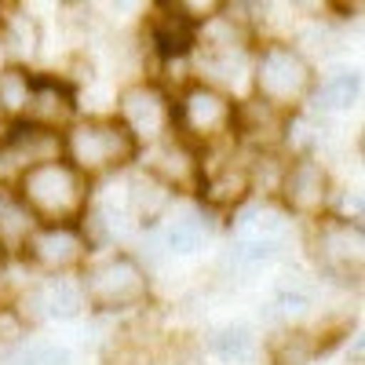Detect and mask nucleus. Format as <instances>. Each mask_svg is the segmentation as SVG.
Here are the masks:
<instances>
[{
	"label": "nucleus",
	"mask_w": 365,
	"mask_h": 365,
	"mask_svg": "<svg viewBox=\"0 0 365 365\" xmlns=\"http://www.w3.org/2000/svg\"><path fill=\"white\" fill-rule=\"evenodd\" d=\"M19 201L29 208L37 227H73L91 208L84 175L66 158H48L37 165H26Z\"/></svg>",
	"instance_id": "1"
},
{
	"label": "nucleus",
	"mask_w": 365,
	"mask_h": 365,
	"mask_svg": "<svg viewBox=\"0 0 365 365\" xmlns=\"http://www.w3.org/2000/svg\"><path fill=\"white\" fill-rule=\"evenodd\" d=\"M135 154H139V143L117 117L84 120V125H73L70 135H66V161L81 175L113 172L120 165H128Z\"/></svg>",
	"instance_id": "2"
},
{
	"label": "nucleus",
	"mask_w": 365,
	"mask_h": 365,
	"mask_svg": "<svg viewBox=\"0 0 365 365\" xmlns=\"http://www.w3.org/2000/svg\"><path fill=\"white\" fill-rule=\"evenodd\" d=\"M146 292H150L146 270L128 252H110L96 259L81 282L84 303L96 311H132L146 299Z\"/></svg>",
	"instance_id": "3"
},
{
	"label": "nucleus",
	"mask_w": 365,
	"mask_h": 365,
	"mask_svg": "<svg viewBox=\"0 0 365 365\" xmlns=\"http://www.w3.org/2000/svg\"><path fill=\"white\" fill-rule=\"evenodd\" d=\"M256 91L267 110H285L314 91L311 63L292 44H267L256 58Z\"/></svg>",
	"instance_id": "4"
},
{
	"label": "nucleus",
	"mask_w": 365,
	"mask_h": 365,
	"mask_svg": "<svg viewBox=\"0 0 365 365\" xmlns=\"http://www.w3.org/2000/svg\"><path fill=\"white\" fill-rule=\"evenodd\" d=\"M120 125H125L135 143L143 139H161L168 128H175V106L168 103V96L154 84H135L120 96Z\"/></svg>",
	"instance_id": "5"
},
{
	"label": "nucleus",
	"mask_w": 365,
	"mask_h": 365,
	"mask_svg": "<svg viewBox=\"0 0 365 365\" xmlns=\"http://www.w3.org/2000/svg\"><path fill=\"white\" fill-rule=\"evenodd\" d=\"M234 117H237L234 103L227 96H220L216 88H205V84L190 88L187 96H182V103L175 106V125L182 132L197 135V139H212V135L230 132Z\"/></svg>",
	"instance_id": "6"
},
{
	"label": "nucleus",
	"mask_w": 365,
	"mask_h": 365,
	"mask_svg": "<svg viewBox=\"0 0 365 365\" xmlns=\"http://www.w3.org/2000/svg\"><path fill=\"white\" fill-rule=\"evenodd\" d=\"M278 190H282L289 212H296V216H318L329 197V175H325L322 161L303 154L282 172Z\"/></svg>",
	"instance_id": "7"
},
{
	"label": "nucleus",
	"mask_w": 365,
	"mask_h": 365,
	"mask_svg": "<svg viewBox=\"0 0 365 365\" xmlns=\"http://www.w3.org/2000/svg\"><path fill=\"white\" fill-rule=\"evenodd\" d=\"M26 256L51 274H63L66 267L81 263L84 237L77 227H37L26 241Z\"/></svg>",
	"instance_id": "8"
},
{
	"label": "nucleus",
	"mask_w": 365,
	"mask_h": 365,
	"mask_svg": "<svg viewBox=\"0 0 365 365\" xmlns=\"http://www.w3.org/2000/svg\"><path fill=\"white\" fill-rule=\"evenodd\" d=\"M34 303V318H77L84 311V296H81V282L66 278V274H51V278L37 282L26 292V307Z\"/></svg>",
	"instance_id": "9"
},
{
	"label": "nucleus",
	"mask_w": 365,
	"mask_h": 365,
	"mask_svg": "<svg viewBox=\"0 0 365 365\" xmlns=\"http://www.w3.org/2000/svg\"><path fill=\"white\" fill-rule=\"evenodd\" d=\"M26 117H29V125H34V128L55 132V128L70 125V117H73V96L58 81H29Z\"/></svg>",
	"instance_id": "10"
},
{
	"label": "nucleus",
	"mask_w": 365,
	"mask_h": 365,
	"mask_svg": "<svg viewBox=\"0 0 365 365\" xmlns=\"http://www.w3.org/2000/svg\"><path fill=\"white\" fill-rule=\"evenodd\" d=\"M318 249L322 259L336 270H354L361 267V227L351 220H322L318 227Z\"/></svg>",
	"instance_id": "11"
},
{
	"label": "nucleus",
	"mask_w": 365,
	"mask_h": 365,
	"mask_svg": "<svg viewBox=\"0 0 365 365\" xmlns=\"http://www.w3.org/2000/svg\"><path fill=\"white\" fill-rule=\"evenodd\" d=\"M34 230H37V223L29 216V208L19 201V194L0 187V252L26 249V241Z\"/></svg>",
	"instance_id": "12"
},
{
	"label": "nucleus",
	"mask_w": 365,
	"mask_h": 365,
	"mask_svg": "<svg viewBox=\"0 0 365 365\" xmlns=\"http://www.w3.org/2000/svg\"><path fill=\"white\" fill-rule=\"evenodd\" d=\"M311 99H314V106H322V110H351V106H358V99H361V77H358L354 70L332 73V77H325L322 84H314Z\"/></svg>",
	"instance_id": "13"
},
{
	"label": "nucleus",
	"mask_w": 365,
	"mask_h": 365,
	"mask_svg": "<svg viewBox=\"0 0 365 365\" xmlns=\"http://www.w3.org/2000/svg\"><path fill=\"white\" fill-rule=\"evenodd\" d=\"M154 44H158V51L165 58L190 51V44H194V22L182 15V8H172L168 15L154 19Z\"/></svg>",
	"instance_id": "14"
},
{
	"label": "nucleus",
	"mask_w": 365,
	"mask_h": 365,
	"mask_svg": "<svg viewBox=\"0 0 365 365\" xmlns=\"http://www.w3.org/2000/svg\"><path fill=\"white\" fill-rule=\"evenodd\" d=\"M168 201H172V190L165 187V182H158L154 175L135 179L132 190H128V208H132V216H139L143 223H154L168 208Z\"/></svg>",
	"instance_id": "15"
},
{
	"label": "nucleus",
	"mask_w": 365,
	"mask_h": 365,
	"mask_svg": "<svg viewBox=\"0 0 365 365\" xmlns=\"http://www.w3.org/2000/svg\"><path fill=\"white\" fill-rule=\"evenodd\" d=\"M208 351L216 354L220 361H227V365H237V361H245L256 351V336H252L249 325H227V329H220L216 336L208 340Z\"/></svg>",
	"instance_id": "16"
},
{
	"label": "nucleus",
	"mask_w": 365,
	"mask_h": 365,
	"mask_svg": "<svg viewBox=\"0 0 365 365\" xmlns=\"http://www.w3.org/2000/svg\"><path fill=\"white\" fill-rule=\"evenodd\" d=\"M208 237V227L201 216H194V212H187V216H175L165 230V241H168V252L175 256H194Z\"/></svg>",
	"instance_id": "17"
},
{
	"label": "nucleus",
	"mask_w": 365,
	"mask_h": 365,
	"mask_svg": "<svg viewBox=\"0 0 365 365\" xmlns=\"http://www.w3.org/2000/svg\"><path fill=\"white\" fill-rule=\"evenodd\" d=\"M29 73L22 70H4L0 73V113L8 117H26V103H29Z\"/></svg>",
	"instance_id": "18"
},
{
	"label": "nucleus",
	"mask_w": 365,
	"mask_h": 365,
	"mask_svg": "<svg viewBox=\"0 0 365 365\" xmlns=\"http://www.w3.org/2000/svg\"><path fill=\"white\" fill-rule=\"evenodd\" d=\"M282 252V241H263V237H237V245L230 249V259L237 267H259L270 263Z\"/></svg>",
	"instance_id": "19"
},
{
	"label": "nucleus",
	"mask_w": 365,
	"mask_h": 365,
	"mask_svg": "<svg viewBox=\"0 0 365 365\" xmlns=\"http://www.w3.org/2000/svg\"><path fill=\"white\" fill-rule=\"evenodd\" d=\"M0 365H70V351L55 344H34L19 354L0 358Z\"/></svg>",
	"instance_id": "20"
},
{
	"label": "nucleus",
	"mask_w": 365,
	"mask_h": 365,
	"mask_svg": "<svg viewBox=\"0 0 365 365\" xmlns=\"http://www.w3.org/2000/svg\"><path fill=\"white\" fill-rule=\"evenodd\" d=\"M0 73H4V37H0Z\"/></svg>",
	"instance_id": "21"
}]
</instances>
